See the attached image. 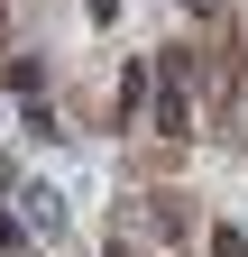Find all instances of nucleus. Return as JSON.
Instances as JSON below:
<instances>
[{
    "mask_svg": "<svg viewBox=\"0 0 248 257\" xmlns=\"http://www.w3.org/2000/svg\"><path fill=\"white\" fill-rule=\"evenodd\" d=\"M157 128L166 138H193V101H184V92H157Z\"/></svg>",
    "mask_w": 248,
    "mask_h": 257,
    "instance_id": "1",
    "label": "nucleus"
},
{
    "mask_svg": "<svg viewBox=\"0 0 248 257\" xmlns=\"http://www.w3.org/2000/svg\"><path fill=\"white\" fill-rule=\"evenodd\" d=\"M193 10H211V0H193Z\"/></svg>",
    "mask_w": 248,
    "mask_h": 257,
    "instance_id": "2",
    "label": "nucleus"
}]
</instances>
